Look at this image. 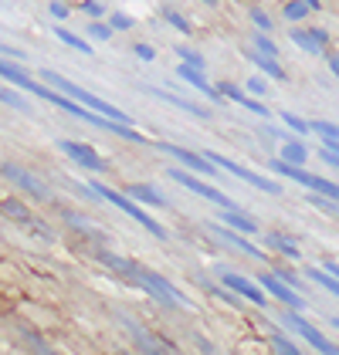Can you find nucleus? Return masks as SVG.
Instances as JSON below:
<instances>
[{
	"label": "nucleus",
	"mask_w": 339,
	"mask_h": 355,
	"mask_svg": "<svg viewBox=\"0 0 339 355\" xmlns=\"http://www.w3.org/2000/svg\"><path fill=\"white\" fill-rule=\"evenodd\" d=\"M279 119H282V122L288 125V129H292V132H299V136H306V132H312V129H309V122H306V119H299V115H292V112H282Z\"/></svg>",
	"instance_id": "473e14b6"
},
{
	"label": "nucleus",
	"mask_w": 339,
	"mask_h": 355,
	"mask_svg": "<svg viewBox=\"0 0 339 355\" xmlns=\"http://www.w3.org/2000/svg\"><path fill=\"white\" fill-rule=\"evenodd\" d=\"M95 257H99L106 268H113L115 274H122L129 284H133V274L140 271V264H136V261H129V257H119V254H109V250H99Z\"/></svg>",
	"instance_id": "a211bd4d"
},
{
	"label": "nucleus",
	"mask_w": 339,
	"mask_h": 355,
	"mask_svg": "<svg viewBox=\"0 0 339 355\" xmlns=\"http://www.w3.org/2000/svg\"><path fill=\"white\" fill-rule=\"evenodd\" d=\"M0 78H7V82L14 85V88H21V92H31V95H41L48 85L38 82V78H31L28 71L21 68V64H10L7 58H0Z\"/></svg>",
	"instance_id": "ddd939ff"
},
{
	"label": "nucleus",
	"mask_w": 339,
	"mask_h": 355,
	"mask_svg": "<svg viewBox=\"0 0 339 355\" xmlns=\"http://www.w3.org/2000/svg\"><path fill=\"white\" fill-rule=\"evenodd\" d=\"M268 335H272V349H275V352L299 355V342H292V338H285V331H282V328H268Z\"/></svg>",
	"instance_id": "bb28decb"
},
{
	"label": "nucleus",
	"mask_w": 339,
	"mask_h": 355,
	"mask_svg": "<svg viewBox=\"0 0 339 355\" xmlns=\"http://www.w3.org/2000/svg\"><path fill=\"white\" fill-rule=\"evenodd\" d=\"M221 244L227 247H234V250H241L245 257H251V261H265V254L258 250V247L248 241V234H241V230H234V227H227V223H204Z\"/></svg>",
	"instance_id": "9d476101"
},
{
	"label": "nucleus",
	"mask_w": 339,
	"mask_h": 355,
	"mask_svg": "<svg viewBox=\"0 0 339 355\" xmlns=\"http://www.w3.org/2000/svg\"><path fill=\"white\" fill-rule=\"evenodd\" d=\"M322 268H326V271H329V274H336V277H339V264H336V261H326Z\"/></svg>",
	"instance_id": "8fccbe9b"
},
{
	"label": "nucleus",
	"mask_w": 339,
	"mask_h": 355,
	"mask_svg": "<svg viewBox=\"0 0 339 355\" xmlns=\"http://www.w3.org/2000/svg\"><path fill=\"white\" fill-rule=\"evenodd\" d=\"M136 58H140V61H153V58H156V51H153L149 44H136Z\"/></svg>",
	"instance_id": "c03bdc74"
},
{
	"label": "nucleus",
	"mask_w": 339,
	"mask_h": 355,
	"mask_svg": "<svg viewBox=\"0 0 339 355\" xmlns=\"http://www.w3.org/2000/svg\"><path fill=\"white\" fill-rule=\"evenodd\" d=\"M163 17H167V24H173L180 34H190V21H187V17H180L176 10H163Z\"/></svg>",
	"instance_id": "c9c22d12"
},
{
	"label": "nucleus",
	"mask_w": 339,
	"mask_h": 355,
	"mask_svg": "<svg viewBox=\"0 0 339 355\" xmlns=\"http://www.w3.org/2000/svg\"><path fill=\"white\" fill-rule=\"evenodd\" d=\"M176 58L183 61V64H190V68H207V61H204V55L200 51H194V48H187V44H176Z\"/></svg>",
	"instance_id": "c85d7f7f"
},
{
	"label": "nucleus",
	"mask_w": 339,
	"mask_h": 355,
	"mask_svg": "<svg viewBox=\"0 0 339 355\" xmlns=\"http://www.w3.org/2000/svg\"><path fill=\"white\" fill-rule=\"evenodd\" d=\"M88 37H95V41H109V37H113V24L92 21V24H88Z\"/></svg>",
	"instance_id": "f704fd0d"
},
{
	"label": "nucleus",
	"mask_w": 339,
	"mask_h": 355,
	"mask_svg": "<svg viewBox=\"0 0 339 355\" xmlns=\"http://www.w3.org/2000/svg\"><path fill=\"white\" fill-rule=\"evenodd\" d=\"M306 274H309V281H315L319 288H326L329 295H336V298H339V277H336V274H329L326 268H309Z\"/></svg>",
	"instance_id": "393cba45"
},
{
	"label": "nucleus",
	"mask_w": 339,
	"mask_h": 355,
	"mask_svg": "<svg viewBox=\"0 0 339 355\" xmlns=\"http://www.w3.org/2000/svg\"><path fill=\"white\" fill-rule=\"evenodd\" d=\"M275 274H279L282 281H288L292 288H302V281H299V277H295V274H292V271H285V268H279V271H275Z\"/></svg>",
	"instance_id": "49530a36"
},
{
	"label": "nucleus",
	"mask_w": 339,
	"mask_h": 355,
	"mask_svg": "<svg viewBox=\"0 0 339 355\" xmlns=\"http://www.w3.org/2000/svg\"><path fill=\"white\" fill-rule=\"evenodd\" d=\"M48 10H51V17H58V21H65V17H68V7H65L61 0H51V7H48Z\"/></svg>",
	"instance_id": "79ce46f5"
},
{
	"label": "nucleus",
	"mask_w": 339,
	"mask_h": 355,
	"mask_svg": "<svg viewBox=\"0 0 339 355\" xmlns=\"http://www.w3.org/2000/svg\"><path fill=\"white\" fill-rule=\"evenodd\" d=\"M248 92H254V95H268V85L261 82V78H251V82H248Z\"/></svg>",
	"instance_id": "a18cd8bd"
},
{
	"label": "nucleus",
	"mask_w": 339,
	"mask_h": 355,
	"mask_svg": "<svg viewBox=\"0 0 339 355\" xmlns=\"http://www.w3.org/2000/svg\"><path fill=\"white\" fill-rule=\"evenodd\" d=\"M0 214L7 220H14V223H24V227L34 223V214H31L21 200H14V196H10V200H0Z\"/></svg>",
	"instance_id": "6ab92c4d"
},
{
	"label": "nucleus",
	"mask_w": 339,
	"mask_h": 355,
	"mask_svg": "<svg viewBox=\"0 0 339 355\" xmlns=\"http://www.w3.org/2000/svg\"><path fill=\"white\" fill-rule=\"evenodd\" d=\"M167 176H170V180H173V183H180V187H187V190H190V193H197V196H204V200H210V203H217L221 210H241V207H238V203H234V200H231L227 193L214 190L210 183H204V180H197V176H190L187 169H176V166H173V169H167Z\"/></svg>",
	"instance_id": "39448f33"
},
{
	"label": "nucleus",
	"mask_w": 339,
	"mask_h": 355,
	"mask_svg": "<svg viewBox=\"0 0 339 355\" xmlns=\"http://www.w3.org/2000/svg\"><path fill=\"white\" fill-rule=\"evenodd\" d=\"M58 149H61L68 159H75L78 166H85V169L106 173V159H102L92 146H85V142H75V139H58Z\"/></svg>",
	"instance_id": "f8f14e48"
},
{
	"label": "nucleus",
	"mask_w": 339,
	"mask_h": 355,
	"mask_svg": "<svg viewBox=\"0 0 339 355\" xmlns=\"http://www.w3.org/2000/svg\"><path fill=\"white\" fill-rule=\"evenodd\" d=\"M251 21H254V28L258 31H272V17H268L265 10H258V7L251 10Z\"/></svg>",
	"instance_id": "ea45409f"
},
{
	"label": "nucleus",
	"mask_w": 339,
	"mask_h": 355,
	"mask_svg": "<svg viewBox=\"0 0 339 355\" xmlns=\"http://www.w3.org/2000/svg\"><path fill=\"white\" fill-rule=\"evenodd\" d=\"M122 325H126L129 331H133V338H136V345H140L142 352H173V345H170V342H163V338H156L153 331H146L142 325H136L133 318H126V315H122Z\"/></svg>",
	"instance_id": "dca6fc26"
},
{
	"label": "nucleus",
	"mask_w": 339,
	"mask_h": 355,
	"mask_svg": "<svg viewBox=\"0 0 339 355\" xmlns=\"http://www.w3.org/2000/svg\"><path fill=\"white\" fill-rule=\"evenodd\" d=\"M160 153H167L173 156L176 163H183L190 173H204V176H221L217 173V163L210 159V156H204V153H190V149H183V146H173V142H153Z\"/></svg>",
	"instance_id": "6e6552de"
},
{
	"label": "nucleus",
	"mask_w": 339,
	"mask_h": 355,
	"mask_svg": "<svg viewBox=\"0 0 339 355\" xmlns=\"http://www.w3.org/2000/svg\"><path fill=\"white\" fill-rule=\"evenodd\" d=\"M268 169H272V173H282L285 180H295V183L309 187L312 193H322V196H333V200H339V183L326 180V176H315V173H306L302 166H295V163H285L282 156H279V159H272V163H268Z\"/></svg>",
	"instance_id": "7ed1b4c3"
},
{
	"label": "nucleus",
	"mask_w": 339,
	"mask_h": 355,
	"mask_svg": "<svg viewBox=\"0 0 339 355\" xmlns=\"http://www.w3.org/2000/svg\"><path fill=\"white\" fill-rule=\"evenodd\" d=\"M322 149H329V153L339 156V139H322Z\"/></svg>",
	"instance_id": "de8ad7c7"
},
{
	"label": "nucleus",
	"mask_w": 339,
	"mask_h": 355,
	"mask_svg": "<svg viewBox=\"0 0 339 355\" xmlns=\"http://www.w3.org/2000/svg\"><path fill=\"white\" fill-rule=\"evenodd\" d=\"M88 187H92V193H95L99 200H109V203H113V207H119L122 214H129V217L136 220L140 227H146V230H149L153 237H160V241H167V237H170L167 227H160V223L149 217V214H142L140 203H136V200H133L129 193H119V190H113V187H106V183H88Z\"/></svg>",
	"instance_id": "f03ea898"
},
{
	"label": "nucleus",
	"mask_w": 339,
	"mask_h": 355,
	"mask_svg": "<svg viewBox=\"0 0 339 355\" xmlns=\"http://www.w3.org/2000/svg\"><path fill=\"white\" fill-rule=\"evenodd\" d=\"M288 37H292L302 51H309V55H322V51H326V44H329V34H326V31H319V28H312V31L295 28Z\"/></svg>",
	"instance_id": "f3484780"
},
{
	"label": "nucleus",
	"mask_w": 339,
	"mask_h": 355,
	"mask_svg": "<svg viewBox=\"0 0 339 355\" xmlns=\"http://www.w3.org/2000/svg\"><path fill=\"white\" fill-rule=\"evenodd\" d=\"M221 223L241 230V234H258V223H254L248 214H241V210H224V214H221Z\"/></svg>",
	"instance_id": "5701e85b"
},
{
	"label": "nucleus",
	"mask_w": 339,
	"mask_h": 355,
	"mask_svg": "<svg viewBox=\"0 0 339 355\" xmlns=\"http://www.w3.org/2000/svg\"><path fill=\"white\" fill-rule=\"evenodd\" d=\"M238 105H241V109H248V112H254L258 119H272V115H268V109H265V105H261L258 98H248V95H245V98H241Z\"/></svg>",
	"instance_id": "e433bc0d"
},
{
	"label": "nucleus",
	"mask_w": 339,
	"mask_h": 355,
	"mask_svg": "<svg viewBox=\"0 0 339 355\" xmlns=\"http://www.w3.org/2000/svg\"><path fill=\"white\" fill-rule=\"evenodd\" d=\"M306 14H309L306 0H288V3H285V21H302Z\"/></svg>",
	"instance_id": "72a5a7b5"
},
{
	"label": "nucleus",
	"mask_w": 339,
	"mask_h": 355,
	"mask_svg": "<svg viewBox=\"0 0 339 355\" xmlns=\"http://www.w3.org/2000/svg\"><path fill=\"white\" fill-rule=\"evenodd\" d=\"M109 24H113V31H129L133 28V17H129V14H113Z\"/></svg>",
	"instance_id": "a19ab883"
},
{
	"label": "nucleus",
	"mask_w": 339,
	"mask_h": 355,
	"mask_svg": "<svg viewBox=\"0 0 339 355\" xmlns=\"http://www.w3.org/2000/svg\"><path fill=\"white\" fill-rule=\"evenodd\" d=\"M142 92L146 95H153V98H160V102H167L173 109L187 112V115H194V119H210V112L204 109V105H194L190 98H176V95H170L167 88H156V85H142Z\"/></svg>",
	"instance_id": "4468645a"
},
{
	"label": "nucleus",
	"mask_w": 339,
	"mask_h": 355,
	"mask_svg": "<svg viewBox=\"0 0 339 355\" xmlns=\"http://www.w3.org/2000/svg\"><path fill=\"white\" fill-rule=\"evenodd\" d=\"M217 92H221L224 98H231V102H241V98H245V92H241L234 82H221L217 85Z\"/></svg>",
	"instance_id": "4c0bfd02"
},
{
	"label": "nucleus",
	"mask_w": 339,
	"mask_h": 355,
	"mask_svg": "<svg viewBox=\"0 0 339 355\" xmlns=\"http://www.w3.org/2000/svg\"><path fill=\"white\" fill-rule=\"evenodd\" d=\"M312 132H319L322 139H339V125L336 122H326V119H315V122H309Z\"/></svg>",
	"instance_id": "2f4dec72"
},
{
	"label": "nucleus",
	"mask_w": 339,
	"mask_h": 355,
	"mask_svg": "<svg viewBox=\"0 0 339 355\" xmlns=\"http://www.w3.org/2000/svg\"><path fill=\"white\" fill-rule=\"evenodd\" d=\"M204 3H210V7H214V3H217V0H204Z\"/></svg>",
	"instance_id": "603ef678"
},
{
	"label": "nucleus",
	"mask_w": 339,
	"mask_h": 355,
	"mask_svg": "<svg viewBox=\"0 0 339 355\" xmlns=\"http://www.w3.org/2000/svg\"><path fill=\"white\" fill-rule=\"evenodd\" d=\"M24 338H28V342H31V345H34V349H41V352H48V349H51V345H48L44 338H38L34 331H24Z\"/></svg>",
	"instance_id": "37998d69"
},
{
	"label": "nucleus",
	"mask_w": 339,
	"mask_h": 355,
	"mask_svg": "<svg viewBox=\"0 0 339 355\" xmlns=\"http://www.w3.org/2000/svg\"><path fill=\"white\" fill-rule=\"evenodd\" d=\"M279 322H282L285 331H292V335H302V338L309 342L315 352H329V355L339 352L336 342H329V338H326V335H322V331H319L315 325H309V322H306L299 311H282V315H279Z\"/></svg>",
	"instance_id": "20e7f679"
},
{
	"label": "nucleus",
	"mask_w": 339,
	"mask_h": 355,
	"mask_svg": "<svg viewBox=\"0 0 339 355\" xmlns=\"http://www.w3.org/2000/svg\"><path fill=\"white\" fill-rule=\"evenodd\" d=\"M217 274H221L224 288H231L234 295H241L245 301H251V304H258V308H268L265 288H261V284H254L251 277H245V274H238V271H224V268H221Z\"/></svg>",
	"instance_id": "9b49d317"
},
{
	"label": "nucleus",
	"mask_w": 339,
	"mask_h": 355,
	"mask_svg": "<svg viewBox=\"0 0 339 355\" xmlns=\"http://www.w3.org/2000/svg\"><path fill=\"white\" fill-rule=\"evenodd\" d=\"M248 61H251V64H258V68H261V71H265L268 78H275V82H285V68L279 64V58H268V55H261V51L254 48V51H248Z\"/></svg>",
	"instance_id": "aec40b11"
},
{
	"label": "nucleus",
	"mask_w": 339,
	"mask_h": 355,
	"mask_svg": "<svg viewBox=\"0 0 339 355\" xmlns=\"http://www.w3.org/2000/svg\"><path fill=\"white\" fill-rule=\"evenodd\" d=\"M133 284L142 288L153 301H160V308H170V311H173V308H190L187 295H183L173 281H167L163 274H156V271H146L142 264H140V271L133 274Z\"/></svg>",
	"instance_id": "f257e3e1"
},
{
	"label": "nucleus",
	"mask_w": 339,
	"mask_h": 355,
	"mask_svg": "<svg viewBox=\"0 0 339 355\" xmlns=\"http://www.w3.org/2000/svg\"><path fill=\"white\" fill-rule=\"evenodd\" d=\"M333 325H336V328H339V318H336V322H333Z\"/></svg>",
	"instance_id": "864d4df0"
},
{
	"label": "nucleus",
	"mask_w": 339,
	"mask_h": 355,
	"mask_svg": "<svg viewBox=\"0 0 339 355\" xmlns=\"http://www.w3.org/2000/svg\"><path fill=\"white\" fill-rule=\"evenodd\" d=\"M254 48L261 51V55H268V58H279V44L268 37V31H261V34H254Z\"/></svg>",
	"instance_id": "7c9ffc66"
},
{
	"label": "nucleus",
	"mask_w": 339,
	"mask_h": 355,
	"mask_svg": "<svg viewBox=\"0 0 339 355\" xmlns=\"http://www.w3.org/2000/svg\"><path fill=\"white\" fill-rule=\"evenodd\" d=\"M176 78H180V82H187L190 88H197V92H204L210 102H221V98H224V95L217 92V85H210L207 78H204V71H200V68H190V64H176Z\"/></svg>",
	"instance_id": "2eb2a0df"
},
{
	"label": "nucleus",
	"mask_w": 339,
	"mask_h": 355,
	"mask_svg": "<svg viewBox=\"0 0 339 355\" xmlns=\"http://www.w3.org/2000/svg\"><path fill=\"white\" fill-rule=\"evenodd\" d=\"M214 163H217V169H227L231 176H238V180H245V183H251L254 190L261 193H272V196H279L282 193V187L275 183V180H268V176H261V173H254V169H248V166L234 163V159H227V156H217V153H207Z\"/></svg>",
	"instance_id": "0eeeda50"
},
{
	"label": "nucleus",
	"mask_w": 339,
	"mask_h": 355,
	"mask_svg": "<svg viewBox=\"0 0 339 355\" xmlns=\"http://www.w3.org/2000/svg\"><path fill=\"white\" fill-rule=\"evenodd\" d=\"M61 217H65V223H72L75 230H82V234H88V237H95V241H102V234L92 227V220H85L82 214H75V210H61Z\"/></svg>",
	"instance_id": "a878e982"
},
{
	"label": "nucleus",
	"mask_w": 339,
	"mask_h": 355,
	"mask_svg": "<svg viewBox=\"0 0 339 355\" xmlns=\"http://www.w3.org/2000/svg\"><path fill=\"white\" fill-rule=\"evenodd\" d=\"M258 284H261V288H265L272 298L282 301L285 308H295V311H302V308H306V298L299 295V288H292V284H288V281H282V277H279L275 271H272V274L265 271L261 277H258Z\"/></svg>",
	"instance_id": "1a4fd4ad"
},
{
	"label": "nucleus",
	"mask_w": 339,
	"mask_h": 355,
	"mask_svg": "<svg viewBox=\"0 0 339 355\" xmlns=\"http://www.w3.org/2000/svg\"><path fill=\"white\" fill-rule=\"evenodd\" d=\"M0 102H3V105H10V109L24 112V115H28V112H31L28 98H21V95H17V92H10V88H0Z\"/></svg>",
	"instance_id": "c756f323"
},
{
	"label": "nucleus",
	"mask_w": 339,
	"mask_h": 355,
	"mask_svg": "<svg viewBox=\"0 0 339 355\" xmlns=\"http://www.w3.org/2000/svg\"><path fill=\"white\" fill-rule=\"evenodd\" d=\"M329 71L339 78V55H329Z\"/></svg>",
	"instance_id": "09e8293b"
},
{
	"label": "nucleus",
	"mask_w": 339,
	"mask_h": 355,
	"mask_svg": "<svg viewBox=\"0 0 339 355\" xmlns=\"http://www.w3.org/2000/svg\"><path fill=\"white\" fill-rule=\"evenodd\" d=\"M265 244L272 247V250H279V254L288 257V261H295V257H299V241H292V237H285V234H268V237H265Z\"/></svg>",
	"instance_id": "4be33fe9"
},
{
	"label": "nucleus",
	"mask_w": 339,
	"mask_h": 355,
	"mask_svg": "<svg viewBox=\"0 0 339 355\" xmlns=\"http://www.w3.org/2000/svg\"><path fill=\"white\" fill-rule=\"evenodd\" d=\"M82 10L88 14V17H92V21H99V17L106 14V7H102L99 0H82Z\"/></svg>",
	"instance_id": "58836bf2"
},
{
	"label": "nucleus",
	"mask_w": 339,
	"mask_h": 355,
	"mask_svg": "<svg viewBox=\"0 0 339 355\" xmlns=\"http://www.w3.org/2000/svg\"><path fill=\"white\" fill-rule=\"evenodd\" d=\"M306 7H309V10H319L322 3H319V0H306Z\"/></svg>",
	"instance_id": "3c124183"
},
{
	"label": "nucleus",
	"mask_w": 339,
	"mask_h": 355,
	"mask_svg": "<svg viewBox=\"0 0 339 355\" xmlns=\"http://www.w3.org/2000/svg\"><path fill=\"white\" fill-rule=\"evenodd\" d=\"M55 37H58V41H61V44H68V48H75V51H82V55H92V44H88V41H82V37H75L72 31L55 28Z\"/></svg>",
	"instance_id": "cd10ccee"
},
{
	"label": "nucleus",
	"mask_w": 339,
	"mask_h": 355,
	"mask_svg": "<svg viewBox=\"0 0 339 355\" xmlns=\"http://www.w3.org/2000/svg\"><path fill=\"white\" fill-rule=\"evenodd\" d=\"M126 193L133 200H140V203H149V207H167V196L156 190V187H149V183H133Z\"/></svg>",
	"instance_id": "412c9836"
},
{
	"label": "nucleus",
	"mask_w": 339,
	"mask_h": 355,
	"mask_svg": "<svg viewBox=\"0 0 339 355\" xmlns=\"http://www.w3.org/2000/svg\"><path fill=\"white\" fill-rule=\"evenodd\" d=\"M282 159H285V163H295V166H306V159H309V149H306V142H302V139H285Z\"/></svg>",
	"instance_id": "b1692460"
},
{
	"label": "nucleus",
	"mask_w": 339,
	"mask_h": 355,
	"mask_svg": "<svg viewBox=\"0 0 339 355\" xmlns=\"http://www.w3.org/2000/svg\"><path fill=\"white\" fill-rule=\"evenodd\" d=\"M0 176H3V180H10L17 190H24L28 196H34V200H55V196H51V187H48L44 180H38L34 173H28L24 166L0 163Z\"/></svg>",
	"instance_id": "423d86ee"
}]
</instances>
